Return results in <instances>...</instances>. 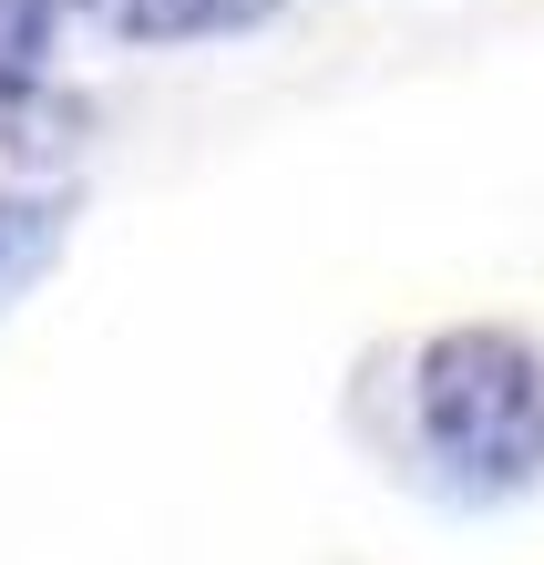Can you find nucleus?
Here are the masks:
<instances>
[{
  "label": "nucleus",
  "instance_id": "obj_1",
  "mask_svg": "<svg viewBox=\"0 0 544 565\" xmlns=\"http://www.w3.org/2000/svg\"><path fill=\"white\" fill-rule=\"evenodd\" d=\"M412 422L452 483H524L544 462V360L514 329H441L412 371Z\"/></svg>",
  "mask_w": 544,
  "mask_h": 565
},
{
  "label": "nucleus",
  "instance_id": "obj_2",
  "mask_svg": "<svg viewBox=\"0 0 544 565\" xmlns=\"http://www.w3.org/2000/svg\"><path fill=\"white\" fill-rule=\"evenodd\" d=\"M124 42H206V31H247L278 0H93Z\"/></svg>",
  "mask_w": 544,
  "mask_h": 565
}]
</instances>
